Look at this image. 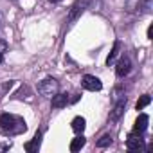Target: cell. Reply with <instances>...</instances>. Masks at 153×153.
<instances>
[{
	"label": "cell",
	"mask_w": 153,
	"mask_h": 153,
	"mask_svg": "<svg viewBox=\"0 0 153 153\" xmlns=\"http://www.w3.org/2000/svg\"><path fill=\"white\" fill-rule=\"evenodd\" d=\"M27 130L25 121L20 115L15 114H2L0 115V133L6 135V137H15L20 135Z\"/></svg>",
	"instance_id": "obj_1"
},
{
	"label": "cell",
	"mask_w": 153,
	"mask_h": 153,
	"mask_svg": "<svg viewBox=\"0 0 153 153\" xmlns=\"http://www.w3.org/2000/svg\"><path fill=\"white\" fill-rule=\"evenodd\" d=\"M38 92H40V96H43V97H52V96H56V94L59 92V83H58L54 78H45L43 81H40Z\"/></svg>",
	"instance_id": "obj_2"
},
{
	"label": "cell",
	"mask_w": 153,
	"mask_h": 153,
	"mask_svg": "<svg viewBox=\"0 0 153 153\" xmlns=\"http://www.w3.org/2000/svg\"><path fill=\"white\" fill-rule=\"evenodd\" d=\"M81 87L85 90H90V92H99L103 88V83H101L99 78H96V76L87 74V76H83V79H81Z\"/></svg>",
	"instance_id": "obj_3"
},
{
	"label": "cell",
	"mask_w": 153,
	"mask_h": 153,
	"mask_svg": "<svg viewBox=\"0 0 153 153\" xmlns=\"http://www.w3.org/2000/svg\"><path fill=\"white\" fill-rule=\"evenodd\" d=\"M88 2H90V0H76V4L70 7V13H68V22L70 24L76 22V20L81 16V13L88 7Z\"/></svg>",
	"instance_id": "obj_4"
},
{
	"label": "cell",
	"mask_w": 153,
	"mask_h": 153,
	"mask_svg": "<svg viewBox=\"0 0 153 153\" xmlns=\"http://www.w3.org/2000/svg\"><path fill=\"white\" fill-rule=\"evenodd\" d=\"M130 70H131V59H130V56H121V59L115 65L117 78H124V76H128Z\"/></svg>",
	"instance_id": "obj_5"
},
{
	"label": "cell",
	"mask_w": 153,
	"mask_h": 153,
	"mask_svg": "<svg viewBox=\"0 0 153 153\" xmlns=\"http://www.w3.org/2000/svg\"><path fill=\"white\" fill-rule=\"evenodd\" d=\"M124 106H126V97L123 96V97L114 105V110L110 112V123H117V121L121 119V115H123V112H124Z\"/></svg>",
	"instance_id": "obj_6"
},
{
	"label": "cell",
	"mask_w": 153,
	"mask_h": 153,
	"mask_svg": "<svg viewBox=\"0 0 153 153\" xmlns=\"http://www.w3.org/2000/svg\"><path fill=\"white\" fill-rule=\"evenodd\" d=\"M148 123H149V117L146 114H140L135 121V126H133V133L135 135H142L146 130H148Z\"/></svg>",
	"instance_id": "obj_7"
},
{
	"label": "cell",
	"mask_w": 153,
	"mask_h": 153,
	"mask_svg": "<svg viewBox=\"0 0 153 153\" xmlns=\"http://www.w3.org/2000/svg\"><path fill=\"white\" fill-rule=\"evenodd\" d=\"M126 148H128L130 151H139V149H142V148H144L142 135H135V133H131L130 139L126 140Z\"/></svg>",
	"instance_id": "obj_8"
},
{
	"label": "cell",
	"mask_w": 153,
	"mask_h": 153,
	"mask_svg": "<svg viewBox=\"0 0 153 153\" xmlns=\"http://www.w3.org/2000/svg\"><path fill=\"white\" fill-rule=\"evenodd\" d=\"M67 103H68V94H56V96H52V108H63V106H67Z\"/></svg>",
	"instance_id": "obj_9"
},
{
	"label": "cell",
	"mask_w": 153,
	"mask_h": 153,
	"mask_svg": "<svg viewBox=\"0 0 153 153\" xmlns=\"http://www.w3.org/2000/svg\"><path fill=\"white\" fill-rule=\"evenodd\" d=\"M42 135H43L42 131H36L34 139H33L31 142H27V144H25V149H27V151H31V153H33V151H38V149H40V144H42Z\"/></svg>",
	"instance_id": "obj_10"
},
{
	"label": "cell",
	"mask_w": 153,
	"mask_h": 153,
	"mask_svg": "<svg viewBox=\"0 0 153 153\" xmlns=\"http://www.w3.org/2000/svg\"><path fill=\"white\" fill-rule=\"evenodd\" d=\"M121 49H123V43L117 40V42L114 43V49H112V52H110V54H108V58H106V65H112V63H115V59H117V56H119Z\"/></svg>",
	"instance_id": "obj_11"
},
{
	"label": "cell",
	"mask_w": 153,
	"mask_h": 153,
	"mask_svg": "<svg viewBox=\"0 0 153 153\" xmlns=\"http://www.w3.org/2000/svg\"><path fill=\"white\" fill-rule=\"evenodd\" d=\"M85 142H87V139H85L83 135H78V137H74V139H72V142H70V151H72V153L79 151V149L85 146Z\"/></svg>",
	"instance_id": "obj_12"
},
{
	"label": "cell",
	"mask_w": 153,
	"mask_h": 153,
	"mask_svg": "<svg viewBox=\"0 0 153 153\" xmlns=\"http://www.w3.org/2000/svg\"><path fill=\"white\" fill-rule=\"evenodd\" d=\"M85 126H87V121L83 119V117H74L72 119V130L76 131V133H83V130H85Z\"/></svg>",
	"instance_id": "obj_13"
},
{
	"label": "cell",
	"mask_w": 153,
	"mask_h": 153,
	"mask_svg": "<svg viewBox=\"0 0 153 153\" xmlns=\"http://www.w3.org/2000/svg\"><path fill=\"white\" fill-rule=\"evenodd\" d=\"M139 9L144 15L151 13V9H153V0H140V2H139Z\"/></svg>",
	"instance_id": "obj_14"
},
{
	"label": "cell",
	"mask_w": 153,
	"mask_h": 153,
	"mask_svg": "<svg viewBox=\"0 0 153 153\" xmlns=\"http://www.w3.org/2000/svg\"><path fill=\"white\" fill-rule=\"evenodd\" d=\"M149 103H151V97H149L148 94H144V96H142V97H140V99L137 101L135 108H137V110H142V108H144V106H148Z\"/></svg>",
	"instance_id": "obj_15"
},
{
	"label": "cell",
	"mask_w": 153,
	"mask_h": 153,
	"mask_svg": "<svg viewBox=\"0 0 153 153\" xmlns=\"http://www.w3.org/2000/svg\"><path fill=\"white\" fill-rule=\"evenodd\" d=\"M112 144V135H103L99 140H97V148H106V146H110Z\"/></svg>",
	"instance_id": "obj_16"
},
{
	"label": "cell",
	"mask_w": 153,
	"mask_h": 153,
	"mask_svg": "<svg viewBox=\"0 0 153 153\" xmlns=\"http://www.w3.org/2000/svg\"><path fill=\"white\" fill-rule=\"evenodd\" d=\"M6 52H7V42L6 40H0V63H2Z\"/></svg>",
	"instance_id": "obj_17"
},
{
	"label": "cell",
	"mask_w": 153,
	"mask_h": 153,
	"mask_svg": "<svg viewBox=\"0 0 153 153\" xmlns=\"http://www.w3.org/2000/svg\"><path fill=\"white\" fill-rule=\"evenodd\" d=\"M11 148V142H7V144H0V149H9Z\"/></svg>",
	"instance_id": "obj_18"
},
{
	"label": "cell",
	"mask_w": 153,
	"mask_h": 153,
	"mask_svg": "<svg viewBox=\"0 0 153 153\" xmlns=\"http://www.w3.org/2000/svg\"><path fill=\"white\" fill-rule=\"evenodd\" d=\"M151 36H153V25H149V29H148V38L151 40Z\"/></svg>",
	"instance_id": "obj_19"
},
{
	"label": "cell",
	"mask_w": 153,
	"mask_h": 153,
	"mask_svg": "<svg viewBox=\"0 0 153 153\" xmlns=\"http://www.w3.org/2000/svg\"><path fill=\"white\" fill-rule=\"evenodd\" d=\"M49 2H52V4H58V2H61V0H49Z\"/></svg>",
	"instance_id": "obj_20"
}]
</instances>
